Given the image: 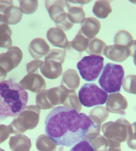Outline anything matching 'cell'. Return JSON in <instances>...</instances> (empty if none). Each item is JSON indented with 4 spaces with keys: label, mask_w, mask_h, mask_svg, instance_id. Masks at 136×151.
<instances>
[{
    "label": "cell",
    "mask_w": 136,
    "mask_h": 151,
    "mask_svg": "<svg viewBox=\"0 0 136 151\" xmlns=\"http://www.w3.org/2000/svg\"><path fill=\"white\" fill-rule=\"evenodd\" d=\"M107 106L111 112L125 115V109L128 106L125 97L119 92L114 93L108 96Z\"/></svg>",
    "instance_id": "30bf717a"
},
{
    "label": "cell",
    "mask_w": 136,
    "mask_h": 151,
    "mask_svg": "<svg viewBox=\"0 0 136 151\" xmlns=\"http://www.w3.org/2000/svg\"><path fill=\"white\" fill-rule=\"evenodd\" d=\"M45 4L49 15L53 21L57 16L65 11L64 1H46Z\"/></svg>",
    "instance_id": "d6986e66"
},
{
    "label": "cell",
    "mask_w": 136,
    "mask_h": 151,
    "mask_svg": "<svg viewBox=\"0 0 136 151\" xmlns=\"http://www.w3.org/2000/svg\"><path fill=\"white\" fill-rule=\"evenodd\" d=\"M106 46L104 42L95 37L89 40V45L85 51L89 55H103Z\"/></svg>",
    "instance_id": "ffe728a7"
},
{
    "label": "cell",
    "mask_w": 136,
    "mask_h": 151,
    "mask_svg": "<svg viewBox=\"0 0 136 151\" xmlns=\"http://www.w3.org/2000/svg\"><path fill=\"white\" fill-rule=\"evenodd\" d=\"M70 151H95L87 141H81L71 149Z\"/></svg>",
    "instance_id": "83f0119b"
},
{
    "label": "cell",
    "mask_w": 136,
    "mask_h": 151,
    "mask_svg": "<svg viewBox=\"0 0 136 151\" xmlns=\"http://www.w3.org/2000/svg\"><path fill=\"white\" fill-rule=\"evenodd\" d=\"M41 76L39 74H28L19 82V84L26 90H32L35 88L36 84L40 83Z\"/></svg>",
    "instance_id": "7402d4cb"
},
{
    "label": "cell",
    "mask_w": 136,
    "mask_h": 151,
    "mask_svg": "<svg viewBox=\"0 0 136 151\" xmlns=\"http://www.w3.org/2000/svg\"><path fill=\"white\" fill-rule=\"evenodd\" d=\"M91 2L90 1H65L68 11L67 15L69 20L73 24L82 23L86 19L83 4Z\"/></svg>",
    "instance_id": "ba28073f"
},
{
    "label": "cell",
    "mask_w": 136,
    "mask_h": 151,
    "mask_svg": "<svg viewBox=\"0 0 136 151\" xmlns=\"http://www.w3.org/2000/svg\"><path fill=\"white\" fill-rule=\"evenodd\" d=\"M7 73L5 70L0 66V82L5 80L6 77Z\"/></svg>",
    "instance_id": "836d02e7"
},
{
    "label": "cell",
    "mask_w": 136,
    "mask_h": 151,
    "mask_svg": "<svg viewBox=\"0 0 136 151\" xmlns=\"http://www.w3.org/2000/svg\"><path fill=\"white\" fill-rule=\"evenodd\" d=\"M50 46L45 40L41 38H36L31 42L29 51L34 59H40L47 54L50 51Z\"/></svg>",
    "instance_id": "7c38bea8"
},
{
    "label": "cell",
    "mask_w": 136,
    "mask_h": 151,
    "mask_svg": "<svg viewBox=\"0 0 136 151\" xmlns=\"http://www.w3.org/2000/svg\"><path fill=\"white\" fill-rule=\"evenodd\" d=\"M65 57L64 52L63 50L60 49H53L45 57L44 59L45 60H55L63 64L64 62Z\"/></svg>",
    "instance_id": "4316f807"
},
{
    "label": "cell",
    "mask_w": 136,
    "mask_h": 151,
    "mask_svg": "<svg viewBox=\"0 0 136 151\" xmlns=\"http://www.w3.org/2000/svg\"><path fill=\"white\" fill-rule=\"evenodd\" d=\"M12 31L9 24L3 20L0 14V48H9L12 46Z\"/></svg>",
    "instance_id": "9a60e30c"
},
{
    "label": "cell",
    "mask_w": 136,
    "mask_h": 151,
    "mask_svg": "<svg viewBox=\"0 0 136 151\" xmlns=\"http://www.w3.org/2000/svg\"><path fill=\"white\" fill-rule=\"evenodd\" d=\"M65 56L71 59L77 60L81 57L82 53L79 52L74 50L71 46L70 42H68V45L64 49Z\"/></svg>",
    "instance_id": "f1b7e54d"
},
{
    "label": "cell",
    "mask_w": 136,
    "mask_h": 151,
    "mask_svg": "<svg viewBox=\"0 0 136 151\" xmlns=\"http://www.w3.org/2000/svg\"><path fill=\"white\" fill-rule=\"evenodd\" d=\"M0 151H5L3 149L1 148H0Z\"/></svg>",
    "instance_id": "d590c367"
},
{
    "label": "cell",
    "mask_w": 136,
    "mask_h": 151,
    "mask_svg": "<svg viewBox=\"0 0 136 151\" xmlns=\"http://www.w3.org/2000/svg\"><path fill=\"white\" fill-rule=\"evenodd\" d=\"M104 58L101 56L90 55L84 57L77 63L81 77L87 82L95 81L103 68Z\"/></svg>",
    "instance_id": "277c9868"
},
{
    "label": "cell",
    "mask_w": 136,
    "mask_h": 151,
    "mask_svg": "<svg viewBox=\"0 0 136 151\" xmlns=\"http://www.w3.org/2000/svg\"><path fill=\"white\" fill-rule=\"evenodd\" d=\"M132 57H133V61L135 65L136 66V49L134 51L133 56Z\"/></svg>",
    "instance_id": "e575fe53"
},
{
    "label": "cell",
    "mask_w": 136,
    "mask_h": 151,
    "mask_svg": "<svg viewBox=\"0 0 136 151\" xmlns=\"http://www.w3.org/2000/svg\"><path fill=\"white\" fill-rule=\"evenodd\" d=\"M103 53L106 58L116 62H123L130 56V50L127 47L115 44L106 46Z\"/></svg>",
    "instance_id": "9c48e42d"
},
{
    "label": "cell",
    "mask_w": 136,
    "mask_h": 151,
    "mask_svg": "<svg viewBox=\"0 0 136 151\" xmlns=\"http://www.w3.org/2000/svg\"><path fill=\"white\" fill-rule=\"evenodd\" d=\"M132 132L128 140L127 145L132 150H136V122L131 124Z\"/></svg>",
    "instance_id": "1f68e13d"
},
{
    "label": "cell",
    "mask_w": 136,
    "mask_h": 151,
    "mask_svg": "<svg viewBox=\"0 0 136 151\" xmlns=\"http://www.w3.org/2000/svg\"><path fill=\"white\" fill-rule=\"evenodd\" d=\"M3 15V19L8 24L14 25L21 21L23 14L20 8L17 6H11Z\"/></svg>",
    "instance_id": "ac0fdd59"
},
{
    "label": "cell",
    "mask_w": 136,
    "mask_h": 151,
    "mask_svg": "<svg viewBox=\"0 0 136 151\" xmlns=\"http://www.w3.org/2000/svg\"><path fill=\"white\" fill-rule=\"evenodd\" d=\"M107 97V92L93 83H85L78 92L80 103L88 108L104 104Z\"/></svg>",
    "instance_id": "5b68a950"
},
{
    "label": "cell",
    "mask_w": 136,
    "mask_h": 151,
    "mask_svg": "<svg viewBox=\"0 0 136 151\" xmlns=\"http://www.w3.org/2000/svg\"><path fill=\"white\" fill-rule=\"evenodd\" d=\"M22 58V51L19 47H11L6 52L0 54V66L9 73L19 65Z\"/></svg>",
    "instance_id": "52a82bcc"
},
{
    "label": "cell",
    "mask_w": 136,
    "mask_h": 151,
    "mask_svg": "<svg viewBox=\"0 0 136 151\" xmlns=\"http://www.w3.org/2000/svg\"><path fill=\"white\" fill-rule=\"evenodd\" d=\"M45 132L58 146L71 147L85 138L91 127H96L84 113L65 106L53 108L45 119Z\"/></svg>",
    "instance_id": "6da1fadb"
},
{
    "label": "cell",
    "mask_w": 136,
    "mask_h": 151,
    "mask_svg": "<svg viewBox=\"0 0 136 151\" xmlns=\"http://www.w3.org/2000/svg\"><path fill=\"white\" fill-rule=\"evenodd\" d=\"M112 11L110 3L108 1H96L92 11L95 15L101 19L106 18Z\"/></svg>",
    "instance_id": "e0dca14e"
},
{
    "label": "cell",
    "mask_w": 136,
    "mask_h": 151,
    "mask_svg": "<svg viewBox=\"0 0 136 151\" xmlns=\"http://www.w3.org/2000/svg\"><path fill=\"white\" fill-rule=\"evenodd\" d=\"M122 85L125 92L136 95V75L127 76L123 79Z\"/></svg>",
    "instance_id": "d4e9b609"
},
{
    "label": "cell",
    "mask_w": 136,
    "mask_h": 151,
    "mask_svg": "<svg viewBox=\"0 0 136 151\" xmlns=\"http://www.w3.org/2000/svg\"><path fill=\"white\" fill-rule=\"evenodd\" d=\"M108 132L112 138L113 147H120L121 143L128 141L132 132L131 124L127 120L121 118L115 122H109Z\"/></svg>",
    "instance_id": "8992f818"
},
{
    "label": "cell",
    "mask_w": 136,
    "mask_h": 151,
    "mask_svg": "<svg viewBox=\"0 0 136 151\" xmlns=\"http://www.w3.org/2000/svg\"><path fill=\"white\" fill-rule=\"evenodd\" d=\"M11 134L9 126L0 124V145L6 140Z\"/></svg>",
    "instance_id": "4dcf8cb0"
},
{
    "label": "cell",
    "mask_w": 136,
    "mask_h": 151,
    "mask_svg": "<svg viewBox=\"0 0 136 151\" xmlns=\"http://www.w3.org/2000/svg\"><path fill=\"white\" fill-rule=\"evenodd\" d=\"M53 22L57 27L64 31L70 30L74 25V24L68 19L65 11L57 16Z\"/></svg>",
    "instance_id": "603a6c76"
},
{
    "label": "cell",
    "mask_w": 136,
    "mask_h": 151,
    "mask_svg": "<svg viewBox=\"0 0 136 151\" xmlns=\"http://www.w3.org/2000/svg\"><path fill=\"white\" fill-rule=\"evenodd\" d=\"M47 37L54 46L65 49L68 45L67 35L62 29L58 27H51L49 29L47 33Z\"/></svg>",
    "instance_id": "8fae6325"
},
{
    "label": "cell",
    "mask_w": 136,
    "mask_h": 151,
    "mask_svg": "<svg viewBox=\"0 0 136 151\" xmlns=\"http://www.w3.org/2000/svg\"><path fill=\"white\" fill-rule=\"evenodd\" d=\"M124 75V69L121 65L107 63L99 77V85L107 93L119 92Z\"/></svg>",
    "instance_id": "3957f363"
},
{
    "label": "cell",
    "mask_w": 136,
    "mask_h": 151,
    "mask_svg": "<svg viewBox=\"0 0 136 151\" xmlns=\"http://www.w3.org/2000/svg\"><path fill=\"white\" fill-rule=\"evenodd\" d=\"M101 28L99 20L94 17H88L81 25V30L89 39H91L99 33Z\"/></svg>",
    "instance_id": "4fadbf2b"
},
{
    "label": "cell",
    "mask_w": 136,
    "mask_h": 151,
    "mask_svg": "<svg viewBox=\"0 0 136 151\" xmlns=\"http://www.w3.org/2000/svg\"><path fill=\"white\" fill-rule=\"evenodd\" d=\"M28 100L27 91L12 79L0 82V121L18 115Z\"/></svg>",
    "instance_id": "7a4b0ae2"
},
{
    "label": "cell",
    "mask_w": 136,
    "mask_h": 151,
    "mask_svg": "<svg viewBox=\"0 0 136 151\" xmlns=\"http://www.w3.org/2000/svg\"><path fill=\"white\" fill-rule=\"evenodd\" d=\"M61 63L52 60H45L40 68L41 73L47 78H55L60 75L62 72Z\"/></svg>",
    "instance_id": "5bb4252c"
},
{
    "label": "cell",
    "mask_w": 136,
    "mask_h": 151,
    "mask_svg": "<svg viewBox=\"0 0 136 151\" xmlns=\"http://www.w3.org/2000/svg\"><path fill=\"white\" fill-rule=\"evenodd\" d=\"M12 151H26L29 148V142L27 137L24 135H17L10 138L9 142Z\"/></svg>",
    "instance_id": "2e32d148"
},
{
    "label": "cell",
    "mask_w": 136,
    "mask_h": 151,
    "mask_svg": "<svg viewBox=\"0 0 136 151\" xmlns=\"http://www.w3.org/2000/svg\"><path fill=\"white\" fill-rule=\"evenodd\" d=\"M12 5H14L13 1H0V14H4L8 8Z\"/></svg>",
    "instance_id": "d6a6232c"
},
{
    "label": "cell",
    "mask_w": 136,
    "mask_h": 151,
    "mask_svg": "<svg viewBox=\"0 0 136 151\" xmlns=\"http://www.w3.org/2000/svg\"><path fill=\"white\" fill-rule=\"evenodd\" d=\"M89 40L83 35L80 29L73 41L70 42L71 46L74 50L82 53L87 48Z\"/></svg>",
    "instance_id": "44dd1931"
},
{
    "label": "cell",
    "mask_w": 136,
    "mask_h": 151,
    "mask_svg": "<svg viewBox=\"0 0 136 151\" xmlns=\"http://www.w3.org/2000/svg\"><path fill=\"white\" fill-rule=\"evenodd\" d=\"M133 40V37L130 32L126 30H121L115 35L114 43L115 44L127 47Z\"/></svg>",
    "instance_id": "cb8c5ba5"
},
{
    "label": "cell",
    "mask_w": 136,
    "mask_h": 151,
    "mask_svg": "<svg viewBox=\"0 0 136 151\" xmlns=\"http://www.w3.org/2000/svg\"><path fill=\"white\" fill-rule=\"evenodd\" d=\"M38 6L37 1H20V9L26 14H32L36 11Z\"/></svg>",
    "instance_id": "484cf974"
},
{
    "label": "cell",
    "mask_w": 136,
    "mask_h": 151,
    "mask_svg": "<svg viewBox=\"0 0 136 151\" xmlns=\"http://www.w3.org/2000/svg\"><path fill=\"white\" fill-rule=\"evenodd\" d=\"M44 63L43 60L35 59L32 60L28 63L26 64V70L27 73H30L34 72L37 70Z\"/></svg>",
    "instance_id": "f546056e"
}]
</instances>
